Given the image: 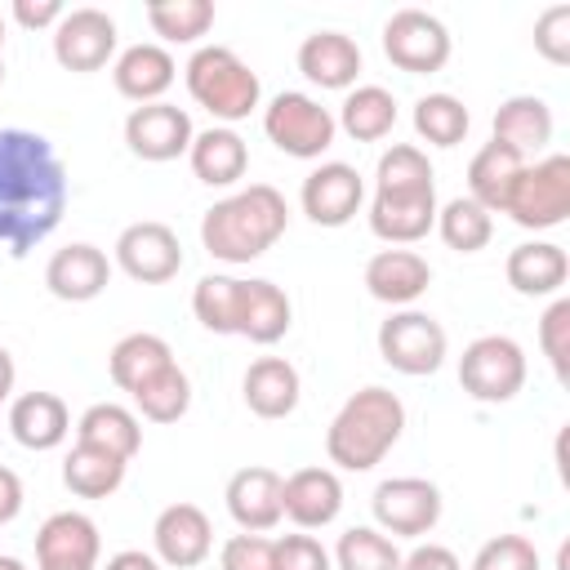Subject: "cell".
Here are the masks:
<instances>
[{"label": "cell", "mask_w": 570, "mask_h": 570, "mask_svg": "<svg viewBox=\"0 0 570 570\" xmlns=\"http://www.w3.org/2000/svg\"><path fill=\"white\" fill-rule=\"evenodd\" d=\"M67 214V165L36 129H0V245L22 258Z\"/></svg>", "instance_id": "1"}, {"label": "cell", "mask_w": 570, "mask_h": 570, "mask_svg": "<svg viewBox=\"0 0 570 570\" xmlns=\"http://www.w3.org/2000/svg\"><path fill=\"white\" fill-rule=\"evenodd\" d=\"M289 227V205L272 183H249L223 200H214L200 218V245L218 263H254L263 258Z\"/></svg>", "instance_id": "2"}, {"label": "cell", "mask_w": 570, "mask_h": 570, "mask_svg": "<svg viewBox=\"0 0 570 570\" xmlns=\"http://www.w3.org/2000/svg\"><path fill=\"white\" fill-rule=\"evenodd\" d=\"M405 432V405L392 387H361L352 392L338 414L325 428V454L334 468L343 472H370L374 463L387 459V450L401 441Z\"/></svg>", "instance_id": "3"}, {"label": "cell", "mask_w": 570, "mask_h": 570, "mask_svg": "<svg viewBox=\"0 0 570 570\" xmlns=\"http://www.w3.org/2000/svg\"><path fill=\"white\" fill-rule=\"evenodd\" d=\"M183 80H187V94L196 107H205L214 120L223 125H236L245 120L249 111H258L263 102V85H258V71L227 45H200L187 67H183Z\"/></svg>", "instance_id": "4"}, {"label": "cell", "mask_w": 570, "mask_h": 570, "mask_svg": "<svg viewBox=\"0 0 570 570\" xmlns=\"http://www.w3.org/2000/svg\"><path fill=\"white\" fill-rule=\"evenodd\" d=\"M503 214L525 232H548L570 218V156L548 151L539 160H525L517 174Z\"/></svg>", "instance_id": "5"}, {"label": "cell", "mask_w": 570, "mask_h": 570, "mask_svg": "<svg viewBox=\"0 0 570 570\" xmlns=\"http://www.w3.org/2000/svg\"><path fill=\"white\" fill-rule=\"evenodd\" d=\"M263 134L276 151L294 156V160H316L334 147V111L321 107L312 94L303 89H281L267 107H263Z\"/></svg>", "instance_id": "6"}, {"label": "cell", "mask_w": 570, "mask_h": 570, "mask_svg": "<svg viewBox=\"0 0 570 570\" xmlns=\"http://www.w3.org/2000/svg\"><path fill=\"white\" fill-rule=\"evenodd\" d=\"M459 383L481 405H503L525 387V352L508 334H481L459 356Z\"/></svg>", "instance_id": "7"}, {"label": "cell", "mask_w": 570, "mask_h": 570, "mask_svg": "<svg viewBox=\"0 0 570 570\" xmlns=\"http://www.w3.org/2000/svg\"><path fill=\"white\" fill-rule=\"evenodd\" d=\"M445 347H450V338H445L441 321L419 312V307H396L379 325V356L396 374H410V379L436 374L441 361H445Z\"/></svg>", "instance_id": "8"}, {"label": "cell", "mask_w": 570, "mask_h": 570, "mask_svg": "<svg viewBox=\"0 0 570 570\" xmlns=\"http://www.w3.org/2000/svg\"><path fill=\"white\" fill-rule=\"evenodd\" d=\"M383 53L410 76H432L450 62V31L428 9H396L383 22Z\"/></svg>", "instance_id": "9"}, {"label": "cell", "mask_w": 570, "mask_h": 570, "mask_svg": "<svg viewBox=\"0 0 570 570\" xmlns=\"http://www.w3.org/2000/svg\"><path fill=\"white\" fill-rule=\"evenodd\" d=\"M370 512L383 534L423 539L441 521V490L428 476H387L374 485Z\"/></svg>", "instance_id": "10"}, {"label": "cell", "mask_w": 570, "mask_h": 570, "mask_svg": "<svg viewBox=\"0 0 570 570\" xmlns=\"http://www.w3.org/2000/svg\"><path fill=\"white\" fill-rule=\"evenodd\" d=\"M53 58L62 71L76 76L102 71L107 62H116V18L94 4L67 9L62 22L53 27Z\"/></svg>", "instance_id": "11"}, {"label": "cell", "mask_w": 570, "mask_h": 570, "mask_svg": "<svg viewBox=\"0 0 570 570\" xmlns=\"http://www.w3.org/2000/svg\"><path fill=\"white\" fill-rule=\"evenodd\" d=\"M116 267L138 285H165L183 272V245L169 223L142 218L116 236Z\"/></svg>", "instance_id": "12"}, {"label": "cell", "mask_w": 570, "mask_h": 570, "mask_svg": "<svg viewBox=\"0 0 570 570\" xmlns=\"http://www.w3.org/2000/svg\"><path fill=\"white\" fill-rule=\"evenodd\" d=\"M298 205L316 227H347L365 205V178L347 160H321L303 178Z\"/></svg>", "instance_id": "13"}, {"label": "cell", "mask_w": 570, "mask_h": 570, "mask_svg": "<svg viewBox=\"0 0 570 570\" xmlns=\"http://www.w3.org/2000/svg\"><path fill=\"white\" fill-rule=\"evenodd\" d=\"M191 138H196L191 116L174 102H147L125 116V147L138 160H151V165L178 160V156H187Z\"/></svg>", "instance_id": "14"}, {"label": "cell", "mask_w": 570, "mask_h": 570, "mask_svg": "<svg viewBox=\"0 0 570 570\" xmlns=\"http://www.w3.org/2000/svg\"><path fill=\"white\" fill-rule=\"evenodd\" d=\"M102 534L85 512H53L36 530V570H98Z\"/></svg>", "instance_id": "15"}, {"label": "cell", "mask_w": 570, "mask_h": 570, "mask_svg": "<svg viewBox=\"0 0 570 570\" xmlns=\"http://www.w3.org/2000/svg\"><path fill=\"white\" fill-rule=\"evenodd\" d=\"M151 557L165 570H191L214 552V525L205 517V508L196 503H169L160 508L156 525H151Z\"/></svg>", "instance_id": "16"}, {"label": "cell", "mask_w": 570, "mask_h": 570, "mask_svg": "<svg viewBox=\"0 0 570 570\" xmlns=\"http://www.w3.org/2000/svg\"><path fill=\"white\" fill-rule=\"evenodd\" d=\"M370 232L396 249L419 245L436 227V187L428 191H374L370 196Z\"/></svg>", "instance_id": "17"}, {"label": "cell", "mask_w": 570, "mask_h": 570, "mask_svg": "<svg viewBox=\"0 0 570 570\" xmlns=\"http://www.w3.org/2000/svg\"><path fill=\"white\" fill-rule=\"evenodd\" d=\"M281 512L298 530H325L343 512V481L334 468H298L281 476Z\"/></svg>", "instance_id": "18"}, {"label": "cell", "mask_w": 570, "mask_h": 570, "mask_svg": "<svg viewBox=\"0 0 570 570\" xmlns=\"http://www.w3.org/2000/svg\"><path fill=\"white\" fill-rule=\"evenodd\" d=\"M111 80H116V94L147 107V102H165V89L178 80V62L165 45L156 40H138L129 49L116 53L111 62Z\"/></svg>", "instance_id": "19"}, {"label": "cell", "mask_w": 570, "mask_h": 570, "mask_svg": "<svg viewBox=\"0 0 570 570\" xmlns=\"http://www.w3.org/2000/svg\"><path fill=\"white\" fill-rule=\"evenodd\" d=\"M107 281H111V263L89 240L62 245L45 263V289L53 298H62V303H89V298H98L107 289Z\"/></svg>", "instance_id": "20"}, {"label": "cell", "mask_w": 570, "mask_h": 570, "mask_svg": "<svg viewBox=\"0 0 570 570\" xmlns=\"http://www.w3.org/2000/svg\"><path fill=\"white\" fill-rule=\"evenodd\" d=\"M223 499H227L232 521L240 530H249V534H267L285 517L281 512V472L276 468H263V463H249V468L232 472Z\"/></svg>", "instance_id": "21"}, {"label": "cell", "mask_w": 570, "mask_h": 570, "mask_svg": "<svg viewBox=\"0 0 570 570\" xmlns=\"http://www.w3.org/2000/svg\"><path fill=\"white\" fill-rule=\"evenodd\" d=\"M13 441L22 450H58L67 436H71V410L58 392H22L9 401V414H4Z\"/></svg>", "instance_id": "22"}, {"label": "cell", "mask_w": 570, "mask_h": 570, "mask_svg": "<svg viewBox=\"0 0 570 570\" xmlns=\"http://www.w3.org/2000/svg\"><path fill=\"white\" fill-rule=\"evenodd\" d=\"M428 285H432V267L414 249L387 245V249L370 254V263H365V289H370V298H379L387 307H410L414 298L428 294Z\"/></svg>", "instance_id": "23"}, {"label": "cell", "mask_w": 570, "mask_h": 570, "mask_svg": "<svg viewBox=\"0 0 570 570\" xmlns=\"http://www.w3.org/2000/svg\"><path fill=\"white\" fill-rule=\"evenodd\" d=\"M294 62L321 89H352L361 76V45L343 31H312V36H303Z\"/></svg>", "instance_id": "24"}, {"label": "cell", "mask_w": 570, "mask_h": 570, "mask_svg": "<svg viewBox=\"0 0 570 570\" xmlns=\"http://www.w3.org/2000/svg\"><path fill=\"white\" fill-rule=\"evenodd\" d=\"M289 321H294V307H289V294L276 285V281H240V316H236V334L258 343V347H272L289 334Z\"/></svg>", "instance_id": "25"}, {"label": "cell", "mask_w": 570, "mask_h": 570, "mask_svg": "<svg viewBox=\"0 0 570 570\" xmlns=\"http://www.w3.org/2000/svg\"><path fill=\"white\" fill-rule=\"evenodd\" d=\"M240 392H245V405L258 419H289L298 410L303 379L285 356H258V361H249V370L240 379Z\"/></svg>", "instance_id": "26"}, {"label": "cell", "mask_w": 570, "mask_h": 570, "mask_svg": "<svg viewBox=\"0 0 570 570\" xmlns=\"http://www.w3.org/2000/svg\"><path fill=\"white\" fill-rule=\"evenodd\" d=\"M490 125H494V142L512 147L525 160H534L552 142V107L539 94H512V98H503Z\"/></svg>", "instance_id": "27"}, {"label": "cell", "mask_w": 570, "mask_h": 570, "mask_svg": "<svg viewBox=\"0 0 570 570\" xmlns=\"http://www.w3.org/2000/svg\"><path fill=\"white\" fill-rule=\"evenodd\" d=\"M187 160H191V174L205 187H236L249 169V147L232 125H209L191 138Z\"/></svg>", "instance_id": "28"}, {"label": "cell", "mask_w": 570, "mask_h": 570, "mask_svg": "<svg viewBox=\"0 0 570 570\" xmlns=\"http://www.w3.org/2000/svg\"><path fill=\"white\" fill-rule=\"evenodd\" d=\"M503 276L517 294L525 298H548V294H561L566 276H570V258L557 240H521L508 263H503Z\"/></svg>", "instance_id": "29"}, {"label": "cell", "mask_w": 570, "mask_h": 570, "mask_svg": "<svg viewBox=\"0 0 570 570\" xmlns=\"http://www.w3.org/2000/svg\"><path fill=\"white\" fill-rule=\"evenodd\" d=\"M76 441L80 445H94V450H107L116 459H134L142 450V423L129 405H116V401H98L89 405L80 419H76Z\"/></svg>", "instance_id": "30"}, {"label": "cell", "mask_w": 570, "mask_h": 570, "mask_svg": "<svg viewBox=\"0 0 570 570\" xmlns=\"http://www.w3.org/2000/svg\"><path fill=\"white\" fill-rule=\"evenodd\" d=\"M521 169H525V156H517L512 147H503V142L490 138L468 160V200H476L490 214H503V200H508V191H512V183H517Z\"/></svg>", "instance_id": "31"}, {"label": "cell", "mask_w": 570, "mask_h": 570, "mask_svg": "<svg viewBox=\"0 0 570 570\" xmlns=\"http://www.w3.org/2000/svg\"><path fill=\"white\" fill-rule=\"evenodd\" d=\"M165 365H174V347L160 338V334H125L116 338V347L107 352V374L120 392H138L147 379H156Z\"/></svg>", "instance_id": "32"}, {"label": "cell", "mask_w": 570, "mask_h": 570, "mask_svg": "<svg viewBox=\"0 0 570 570\" xmlns=\"http://www.w3.org/2000/svg\"><path fill=\"white\" fill-rule=\"evenodd\" d=\"M334 125L352 138V142H379L392 134L396 125V98L383 89V85H352Z\"/></svg>", "instance_id": "33"}, {"label": "cell", "mask_w": 570, "mask_h": 570, "mask_svg": "<svg viewBox=\"0 0 570 570\" xmlns=\"http://www.w3.org/2000/svg\"><path fill=\"white\" fill-rule=\"evenodd\" d=\"M125 468H129L125 459L76 441V445L67 450V459H62V485H67L76 499H107V494L120 490Z\"/></svg>", "instance_id": "34"}, {"label": "cell", "mask_w": 570, "mask_h": 570, "mask_svg": "<svg viewBox=\"0 0 570 570\" xmlns=\"http://www.w3.org/2000/svg\"><path fill=\"white\" fill-rule=\"evenodd\" d=\"M432 232H436L450 249H459V254H476V249L490 245V236H494V218H490V209H481L476 200L454 196V200L436 205V227H432Z\"/></svg>", "instance_id": "35"}, {"label": "cell", "mask_w": 570, "mask_h": 570, "mask_svg": "<svg viewBox=\"0 0 570 570\" xmlns=\"http://www.w3.org/2000/svg\"><path fill=\"white\" fill-rule=\"evenodd\" d=\"M134 396V410L147 419V423H178L183 414H187V405H191V379L183 374V365L174 361V365H165L156 379H147L138 392H129Z\"/></svg>", "instance_id": "36"}, {"label": "cell", "mask_w": 570, "mask_h": 570, "mask_svg": "<svg viewBox=\"0 0 570 570\" xmlns=\"http://www.w3.org/2000/svg\"><path fill=\"white\" fill-rule=\"evenodd\" d=\"M468 125H472V116H468L463 98H454V94H423L414 102V134L432 147H459L468 138Z\"/></svg>", "instance_id": "37"}, {"label": "cell", "mask_w": 570, "mask_h": 570, "mask_svg": "<svg viewBox=\"0 0 570 570\" xmlns=\"http://www.w3.org/2000/svg\"><path fill=\"white\" fill-rule=\"evenodd\" d=\"M191 312L209 334H236V316H240V276L227 272H209L196 281L191 289Z\"/></svg>", "instance_id": "38"}, {"label": "cell", "mask_w": 570, "mask_h": 570, "mask_svg": "<svg viewBox=\"0 0 570 570\" xmlns=\"http://www.w3.org/2000/svg\"><path fill=\"white\" fill-rule=\"evenodd\" d=\"M334 570H401V548L379 525H352L334 543Z\"/></svg>", "instance_id": "39"}, {"label": "cell", "mask_w": 570, "mask_h": 570, "mask_svg": "<svg viewBox=\"0 0 570 570\" xmlns=\"http://www.w3.org/2000/svg\"><path fill=\"white\" fill-rule=\"evenodd\" d=\"M147 22L165 45H196L214 27V4L209 0H151Z\"/></svg>", "instance_id": "40"}, {"label": "cell", "mask_w": 570, "mask_h": 570, "mask_svg": "<svg viewBox=\"0 0 570 570\" xmlns=\"http://www.w3.org/2000/svg\"><path fill=\"white\" fill-rule=\"evenodd\" d=\"M432 183V160L414 142H392L379 165H374V191H428Z\"/></svg>", "instance_id": "41"}, {"label": "cell", "mask_w": 570, "mask_h": 570, "mask_svg": "<svg viewBox=\"0 0 570 570\" xmlns=\"http://www.w3.org/2000/svg\"><path fill=\"white\" fill-rule=\"evenodd\" d=\"M539 347H543L552 374L566 379L570 374V298L566 294H557L548 303V312L539 316Z\"/></svg>", "instance_id": "42"}, {"label": "cell", "mask_w": 570, "mask_h": 570, "mask_svg": "<svg viewBox=\"0 0 570 570\" xmlns=\"http://www.w3.org/2000/svg\"><path fill=\"white\" fill-rule=\"evenodd\" d=\"M468 570H539V552L525 534H494L476 548Z\"/></svg>", "instance_id": "43"}, {"label": "cell", "mask_w": 570, "mask_h": 570, "mask_svg": "<svg viewBox=\"0 0 570 570\" xmlns=\"http://www.w3.org/2000/svg\"><path fill=\"white\" fill-rule=\"evenodd\" d=\"M272 566L276 570H334V557L325 552V543L316 534L298 530V534L272 539Z\"/></svg>", "instance_id": "44"}, {"label": "cell", "mask_w": 570, "mask_h": 570, "mask_svg": "<svg viewBox=\"0 0 570 570\" xmlns=\"http://www.w3.org/2000/svg\"><path fill=\"white\" fill-rule=\"evenodd\" d=\"M534 49L552 67H566L570 62V4H548L534 18Z\"/></svg>", "instance_id": "45"}, {"label": "cell", "mask_w": 570, "mask_h": 570, "mask_svg": "<svg viewBox=\"0 0 570 570\" xmlns=\"http://www.w3.org/2000/svg\"><path fill=\"white\" fill-rule=\"evenodd\" d=\"M218 570H276L272 566V539L267 534H232L223 548H218Z\"/></svg>", "instance_id": "46"}, {"label": "cell", "mask_w": 570, "mask_h": 570, "mask_svg": "<svg viewBox=\"0 0 570 570\" xmlns=\"http://www.w3.org/2000/svg\"><path fill=\"white\" fill-rule=\"evenodd\" d=\"M13 22L27 27V31H45V27H58L62 22V0H13Z\"/></svg>", "instance_id": "47"}, {"label": "cell", "mask_w": 570, "mask_h": 570, "mask_svg": "<svg viewBox=\"0 0 570 570\" xmlns=\"http://www.w3.org/2000/svg\"><path fill=\"white\" fill-rule=\"evenodd\" d=\"M401 570H463V566L445 543H419L414 552L401 557Z\"/></svg>", "instance_id": "48"}, {"label": "cell", "mask_w": 570, "mask_h": 570, "mask_svg": "<svg viewBox=\"0 0 570 570\" xmlns=\"http://www.w3.org/2000/svg\"><path fill=\"white\" fill-rule=\"evenodd\" d=\"M18 512H22V481L13 468L0 463V525H9Z\"/></svg>", "instance_id": "49"}, {"label": "cell", "mask_w": 570, "mask_h": 570, "mask_svg": "<svg viewBox=\"0 0 570 570\" xmlns=\"http://www.w3.org/2000/svg\"><path fill=\"white\" fill-rule=\"evenodd\" d=\"M102 570H165L151 552H142V548H125V552H116V557H107V566Z\"/></svg>", "instance_id": "50"}, {"label": "cell", "mask_w": 570, "mask_h": 570, "mask_svg": "<svg viewBox=\"0 0 570 570\" xmlns=\"http://www.w3.org/2000/svg\"><path fill=\"white\" fill-rule=\"evenodd\" d=\"M13 392V356H9V347H0V401Z\"/></svg>", "instance_id": "51"}, {"label": "cell", "mask_w": 570, "mask_h": 570, "mask_svg": "<svg viewBox=\"0 0 570 570\" xmlns=\"http://www.w3.org/2000/svg\"><path fill=\"white\" fill-rule=\"evenodd\" d=\"M0 570H27L18 557H0Z\"/></svg>", "instance_id": "52"}, {"label": "cell", "mask_w": 570, "mask_h": 570, "mask_svg": "<svg viewBox=\"0 0 570 570\" xmlns=\"http://www.w3.org/2000/svg\"><path fill=\"white\" fill-rule=\"evenodd\" d=\"M0 45H4V18H0Z\"/></svg>", "instance_id": "53"}, {"label": "cell", "mask_w": 570, "mask_h": 570, "mask_svg": "<svg viewBox=\"0 0 570 570\" xmlns=\"http://www.w3.org/2000/svg\"><path fill=\"white\" fill-rule=\"evenodd\" d=\"M0 80H4V62H0Z\"/></svg>", "instance_id": "54"}]
</instances>
